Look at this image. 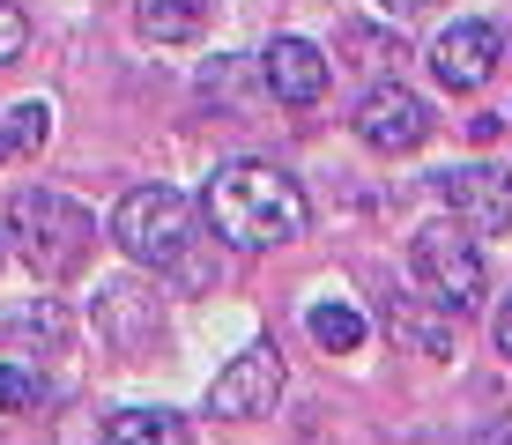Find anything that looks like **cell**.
<instances>
[{
    "label": "cell",
    "instance_id": "6da1fadb",
    "mask_svg": "<svg viewBox=\"0 0 512 445\" xmlns=\"http://www.w3.org/2000/svg\"><path fill=\"white\" fill-rule=\"evenodd\" d=\"M208 223H216V238L231 245V253H275V245L305 238V186H297L282 164H223L216 178H208L201 193Z\"/></svg>",
    "mask_w": 512,
    "mask_h": 445
},
{
    "label": "cell",
    "instance_id": "7a4b0ae2",
    "mask_svg": "<svg viewBox=\"0 0 512 445\" xmlns=\"http://www.w3.org/2000/svg\"><path fill=\"white\" fill-rule=\"evenodd\" d=\"M8 238L23 245V260L38 267L45 282H60V275H75V267L90 260L97 223H90V208L67 201V193H52V186H23V193L8 201Z\"/></svg>",
    "mask_w": 512,
    "mask_h": 445
},
{
    "label": "cell",
    "instance_id": "3957f363",
    "mask_svg": "<svg viewBox=\"0 0 512 445\" xmlns=\"http://www.w3.org/2000/svg\"><path fill=\"white\" fill-rule=\"evenodd\" d=\"M409 267H416V282H423V297H431L446 319H461L483 305V282H490V267H483V245H475V230L468 223H423L416 230V245H409Z\"/></svg>",
    "mask_w": 512,
    "mask_h": 445
},
{
    "label": "cell",
    "instance_id": "277c9868",
    "mask_svg": "<svg viewBox=\"0 0 512 445\" xmlns=\"http://www.w3.org/2000/svg\"><path fill=\"white\" fill-rule=\"evenodd\" d=\"M112 238L134 267H179L193 245V201L179 186H134L112 216Z\"/></svg>",
    "mask_w": 512,
    "mask_h": 445
},
{
    "label": "cell",
    "instance_id": "5b68a950",
    "mask_svg": "<svg viewBox=\"0 0 512 445\" xmlns=\"http://www.w3.org/2000/svg\"><path fill=\"white\" fill-rule=\"evenodd\" d=\"M282 401V349L275 342H253L245 356H231V364L216 371V386H208V408L231 423H253V416H275Z\"/></svg>",
    "mask_w": 512,
    "mask_h": 445
},
{
    "label": "cell",
    "instance_id": "8992f818",
    "mask_svg": "<svg viewBox=\"0 0 512 445\" xmlns=\"http://www.w3.org/2000/svg\"><path fill=\"white\" fill-rule=\"evenodd\" d=\"M357 141H364V149H379V156H409V149L431 141V104H423L416 89H401V82L364 89V104H357Z\"/></svg>",
    "mask_w": 512,
    "mask_h": 445
},
{
    "label": "cell",
    "instance_id": "52a82bcc",
    "mask_svg": "<svg viewBox=\"0 0 512 445\" xmlns=\"http://www.w3.org/2000/svg\"><path fill=\"white\" fill-rule=\"evenodd\" d=\"M438 201H446L453 223H468L475 238H505L512 230V171H498V164L438 171Z\"/></svg>",
    "mask_w": 512,
    "mask_h": 445
},
{
    "label": "cell",
    "instance_id": "ba28073f",
    "mask_svg": "<svg viewBox=\"0 0 512 445\" xmlns=\"http://www.w3.org/2000/svg\"><path fill=\"white\" fill-rule=\"evenodd\" d=\"M498 60H505L498 23H453V30H438V45H431V75L446 82L453 97L483 89L490 75H498Z\"/></svg>",
    "mask_w": 512,
    "mask_h": 445
},
{
    "label": "cell",
    "instance_id": "9c48e42d",
    "mask_svg": "<svg viewBox=\"0 0 512 445\" xmlns=\"http://www.w3.org/2000/svg\"><path fill=\"white\" fill-rule=\"evenodd\" d=\"M327 52L312 38H275L268 52H260V82H268L275 104H320L327 97Z\"/></svg>",
    "mask_w": 512,
    "mask_h": 445
},
{
    "label": "cell",
    "instance_id": "30bf717a",
    "mask_svg": "<svg viewBox=\"0 0 512 445\" xmlns=\"http://www.w3.org/2000/svg\"><path fill=\"white\" fill-rule=\"evenodd\" d=\"M134 23L149 45H186V38H201L208 0H134Z\"/></svg>",
    "mask_w": 512,
    "mask_h": 445
},
{
    "label": "cell",
    "instance_id": "8fae6325",
    "mask_svg": "<svg viewBox=\"0 0 512 445\" xmlns=\"http://www.w3.org/2000/svg\"><path fill=\"white\" fill-rule=\"evenodd\" d=\"M104 445H186V416H171V408H119L104 423Z\"/></svg>",
    "mask_w": 512,
    "mask_h": 445
},
{
    "label": "cell",
    "instance_id": "7c38bea8",
    "mask_svg": "<svg viewBox=\"0 0 512 445\" xmlns=\"http://www.w3.org/2000/svg\"><path fill=\"white\" fill-rule=\"evenodd\" d=\"M45 141H52V104L45 97H23V104L0 112V149L8 156H38Z\"/></svg>",
    "mask_w": 512,
    "mask_h": 445
},
{
    "label": "cell",
    "instance_id": "4fadbf2b",
    "mask_svg": "<svg viewBox=\"0 0 512 445\" xmlns=\"http://www.w3.org/2000/svg\"><path fill=\"white\" fill-rule=\"evenodd\" d=\"M312 342L334 349V356H349V349H364V312H349V305H312Z\"/></svg>",
    "mask_w": 512,
    "mask_h": 445
},
{
    "label": "cell",
    "instance_id": "5bb4252c",
    "mask_svg": "<svg viewBox=\"0 0 512 445\" xmlns=\"http://www.w3.org/2000/svg\"><path fill=\"white\" fill-rule=\"evenodd\" d=\"M38 401H45L38 371H23V364H0V416H8V408H38Z\"/></svg>",
    "mask_w": 512,
    "mask_h": 445
},
{
    "label": "cell",
    "instance_id": "9a60e30c",
    "mask_svg": "<svg viewBox=\"0 0 512 445\" xmlns=\"http://www.w3.org/2000/svg\"><path fill=\"white\" fill-rule=\"evenodd\" d=\"M23 45H30L23 8H15V0H0V67H15V60H23Z\"/></svg>",
    "mask_w": 512,
    "mask_h": 445
},
{
    "label": "cell",
    "instance_id": "2e32d148",
    "mask_svg": "<svg viewBox=\"0 0 512 445\" xmlns=\"http://www.w3.org/2000/svg\"><path fill=\"white\" fill-rule=\"evenodd\" d=\"M475 445H512V416H498V423H483V431H475Z\"/></svg>",
    "mask_w": 512,
    "mask_h": 445
},
{
    "label": "cell",
    "instance_id": "e0dca14e",
    "mask_svg": "<svg viewBox=\"0 0 512 445\" xmlns=\"http://www.w3.org/2000/svg\"><path fill=\"white\" fill-rule=\"evenodd\" d=\"M490 334H498V349L512 356V297H505V305H498V327H490Z\"/></svg>",
    "mask_w": 512,
    "mask_h": 445
},
{
    "label": "cell",
    "instance_id": "ac0fdd59",
    "mask_svg": "<svg viewBox=\"0 0 512 445\" xmlns=\"http://www.w3.org/2000/svg\"><path fill=\"white\" fill-rule=\"evenodd\" d=\"M386 8H401V15H409V8H431V0H386Z\"/></svg>",
    "mask_w": 512,
    "mask_h": 445
},
{
    "label": "cell",
    "instance_id": "d6986e66",
    "mask_svg": "<svg viewBox=\"0 0 512 445\" xmlns=\"http://www.w3.org/2000/svg\"><path fill=\"white\" fill-rule=\"evenodd\" d=\"M505 119H512V112H505Z\"/></svg>",
    "mask_w": 512,
    "mask_h": 445
}]
</instances>
